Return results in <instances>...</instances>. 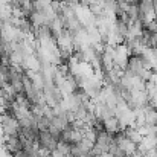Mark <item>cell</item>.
Returning <instances> with one entry per match:
<instances>
[{"instance_id":"6da1fadb","label":"cell","mask_w":157,"mask_h":157,"mask_svg":"<svg viewBox=\"0 0 157 157\" xmlns=\"http://www.w3.org/2000/svg\"><path fill=\"white\" fill-rule=\"evenodd\" d=\"M58 139L53 136L51 131H40V137H38V148L41 151L46 153H53L58 147Z\"/></svg>"}]
</instances>
